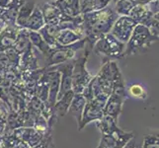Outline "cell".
<instances>
[{"label":"cell","instance_id":"obj_22","mask_svg":"<svg viewBox=\"0 0 159 148\" xmlns=\"http://www.w3.org/2000/svg\"><path fill=\"white\" fill-rule=\"evenodd\" d=\"M113 0H89L81 5V14L92 12V11H98L103 8L109 6Z\"/></svg>","mask_w":159,"mask_h":148},{"label":"cell","instance_id":"obj_16","mask_svg":"<svg viewBox=\"0 0 159 148\" xmlns=\"http://www.w3.org/2000/svg\"><path fill=\"white\" fill-rule=\"evenodd\" d=\"M82 39H84L83 35L72 30H60L56 36V41L58 46H69Z\"/></svg>","mask_w":159,"mask_h":148},{"label":"cell","instance_id":"obj_33","mask_svg":"<svg viewBox=\"0 0 159 148\" xmlns=\"http://www.w3.org/2000/svg\"><path fill=\"white\" fill-rule=\"evenodd\" d=\"M3 27H4V25H1V26H0V32H1V30H2Z\"/></svg>","mask_w":159,"mask_h":148},{"label":"cell","instance_id":"obj_12","mask_svg":"<svg viewBox=\"0 0 159 148\" xmlns=\"http://www.w3.org/2000/svg\"><path fill=\"white\" fill-rule=\"evenodd\" d=\"M96 124L102 134H118L125 131L118 127L117 120L108 114H104L100 120H97Z\"/></svg>","mask_w":159,"mask_h":148},{"label":"cell","instance_id":"obj_8","mask_svg":"<svg viewBox=\"0 0 159 148\" xmlns=\"http://www.w3.org/2000/svg\"><path fill=\"white\" fill-rule=\"evenodd\" d=\"M60 72V83H59V91L57 99L61 97L64 93L72 90V69H73V60L72 61L63 62L61 64L54 65Z\"/></svg>","mask_w":159,"mask_h":148},{"label":"cell","instance_id":"obj_9","mask_svg":"<svg viewBox=\"0 0 159 148\" xmlns=\"http://www.w3.org/2000/svg\"><path fill=\"white\" fill-rule=\"evenodd\" d=\"M127 98H128L127 96L112 93V94L108 97L105 106H104V109H103L104 114L111 116L112 118H114L117 120L118 117L120 114V113H122L124 102L125 101Z\"/></svg>","mask_w":159,"mask_h":148},{"label":"cell","instance_id":"obj_7","mask_svg":"<svg viewBox=\"0 0 159 148\" xmlns=\"http://www.w3.org/2000/svg\"><path fill=\"white\" fill-rule=\"evenodd\" d=\"M133 137H134V132L128 131H123L118 134H102L96 148H124Z\"/></svg>","mask_w":159,"mask_h":148},{"label":"cell","instance_id":"obj_4","mask_svg":"<svg viewBox=\"0 0 159 148\" xmlns=\"http://www.w3.org/2000/svg\"><path fill=\"white\" fill-rule=\"evenodd\" d=\"M86 42L85 39H82L69 46H59L57 48H52L50 53L46 56L47 67L54 66V65L61 64L68 60H72L75 57L76 52L79 49L85 48Z\"/></svg>","mask_w":159,"mask_h":148},{"label":"cell","instance_id":"obj_5","mask_svg":"<svg viewBox=\"0 0 159 148\" xmlns=\"http://www.w3.org/2000/svg\"><path fill=\"white\" fill-rule=\"evenodd\" d=\"M90 52H86L83 56H81L73 60L72 69V91L74 94H81L84 88L88 85L93 76L88 72L86 68V62L88 59V54Z\"/></svg>","mask_w":159,"mask_h":148},{"label":"cell","instance_id":"obj_19","mask_svg":"<svg viewBox=\"0 0 159 148\" xmlns=\"http://www.w3.org/2000/svg\"><path fill=\"white\" fill-rule=\"evenodd\" d=\"M29 40H30L31 45L34 47L38 52H40L43 56H47L52 51V47L43 39V37L41 36L39 32L29 31Z\"/></svg>","mask_w":159,"mask_h":148},{"label":"cell","instance_id":"obj_26","mask_svg":"<svg viewBox=\"0 0 159 148\" xmlns=\"http://www.w3.org/2000/svg\"><path fill=\"white\" fill-rule=\"evenodd\" d=\"M45 103L43 101H41L39 98L37 96H34L31 99V102H30V107H31V111L36 114H41L42 112L45 109Z\"/></svg>","mask_w":159,"mask_h":148},{"label":"cell","instance_id":"obj_15","mask_svg":"<svg viewBox=\"0 0 159 148\" xmlns=\"http://www.w3.org/2000/svg\"><path fill=\"white\" fill-rule=\"evenodd\" d=\"M45 25H46V22H45V19H43L41 8L39 6V4L36 3L34 10H33V12L31 13L28 21H27L25 28L29 31L39 32Z\"/></svg>","mask_w":159,"mask_h":148},{"label":"cell","instance_id":"obj_31","mask_svg":"<svg viewBox=\"0 0 159 148\" xmlns=\"http://www.w3.org/2000/svg\"><path fill=\"white\" fill-rule=\"evenodd\" d=\"M87 1H89V0H80V4L82 5V4H84V3L87 2Z\"/></svg>","mask_w":159,"mask_h":148},{"label":"cell","instance_id":"obj_6","mask_svg":"<svg viewBox=\"0 0 159 148\" xmlns=\"http://www.w3.org/2000/svg\"><path fill=\"white\" fill-rule=\"evenodd\" d=\"M136 24L138 23L129 16H119L113 24L110 34L113 35L120 42L127 43Z\"/></svg>","mask_w":159,"mask_h":148},{"label":"cell","instance_id":"obj_32","mask_svg":"<svg viewBox=\"0 0 159 148\" xmlns=\"http://www.w3.org/2000/svg\"><path fill=\"white\" fill-rule=\"evenodd\" d=\"M56 0H46V2H51V3H53Z\"/></svg>","mask_w":159,"mask_h":148},{"label":"cell","instance_id":"obj_11","mask_svg":"<svg viewBox=\"0 0 159 148\" xmlns=\"http://www.w3.org/2000/svg\"><path fill=\"white\" fill-rule=\"evenodd\" d=\"M19 28L16 25H4L0 32V52L13 47Z\"/></svg>","mask_w":159,"mask_h":148},{"label":"cell","instance_id":"obj_21","mask_svg":"<svg viewBox=\"0 0 159 148\" xmlns=\"http://www.w3.org/2000/svg\"><path fill=\"white\" fill-rule=\"evenodd\" d=\"M31 47L32 45L29 40V31L26 28H19L13 47L20 54H22Z\"/></svg>","mask_w":159,"mask_h":148},{"label":"cell","instance_id":"obj_23","mask_svg":"<svg viewBox=\"0 0 159 148\" xmlns=\"http://www.w3.org/2000/svg\"><path fill=\"white\" fill-rule=\"evenodd\" d=\"M135 4V0H117L114 9L119 16H129Z\"/></svg>","mask_w":159,"mask_h":148},{"label":"cell","instance_id":"obj_18","mask_svg":"<svg viewBox=\"0 0 159 148\" xmlns=\"http://www.w3.org/2000/svg\"><path fill=\"white\" fill-rule=\"evenodd\" d=\"M59 32L57 24H46L43 28L39 31L43 39L52 48H57L59 46L56 41V36Z\"/></svg>","mask_w":159,"mask_h":148},{"label":"cell","instance_id":"obj_2","mask_svg":"<svg viewBox=\"0 0 159 148\" xmlns=\"http://www.w3.org/2000/svg\"><path fill=\"white\" fill-rule=\"evenodd\" d=\"M92 51L110 59H120L125 56V43L120 42L109 33L94 43Z\"/></svg>","mask_w":159,"mask_h":148},{"label":"cell","instance_id":"obj_13","mask_svg":"<svg viewBox=\"0 0 159 148\" xmlns=\"http://www.w3.org/2000/svg\"><path fill=\"white\" fill-rule=\"evenodd\" d=\"M39 6L41 8L46 24H57L58 23V21L62 14L56 5L51 2H43V4H39Z\"/></svg>","mask_w":159,"mask_h":148},{"label":"cell","instance_id":"obj_29","mask_svg":"<svg viewBox=\"0 0 159 148\" xmlns=\"http://www.w3.org/2000/svg\"><path fill=\"white\" fill-rule=\"evenodd\" d=\"M9 2H10V0H0V8L6 7Z\"/></svg>","mask_w":159,"mask_h":148},{"label":"cell","instance_id":"obj_28","mask_svg":"<svg viewBox=\"0 0 159 148\" xmlns=\"http://www.w3.org/2000/svg\"><path fill=\"white\" fill-rule=\"evenodd\" d=\"M124 148H142L141 147V145H139V144H138L135 142V138L134 137H133L131 138L127 144L125 145V147Z\"/></svg>","mask_w":159,"mask_h":148},{"label":"cell","instance_id":"obj_17","mask_svg":"<svg viewBox=\"0 0 159 148\" xmlns=\"http://www.w3.org/2000/svg\"><path fill=\"white\" fill-rule=\"evenodd\" d=\"M35 5L36 3L34 1H32V0H26L23 3V5L19 8V11L15 20V25L18 28H25L27 21H28L33 10H34Z\"/></svg>","mask_w":159,"mask_h":148},{"label":"cell","instance_id":"obj_24","mask_svg":"<svg viewBox=\"0 0 159 148\" xmlns=\"http://www.w3.org/2000/svg\"><path fill=\"white\" fill-rule=\"evenodd\" d=\"M142 148H159V137L156 134H146L141 144Z\"/></svg>","mask_w":159,"mask_h":148},{"label":"cell","instance_id":"obj_20","mask_svg":"<svg viewBox=\"0 0 159 148\" xmlns=\"http://www.w3.org/2000/svg\"><path fill=\"white\" fill-rule=\"evenodd\" d=\"M86 102H87L86 99L84 98V96L82 94H74L72 101H71L68 112L72 114V116L76 119L77 124L80 123V120H81L82 113H83Z\"/></svg>","mask_w":159,"mask_h":148},{"label":"cell","instance_id":"obj_1","mask_svg":"<svg viewBox=\"0 0 159 148\" xmlns=\"http://www.w3.org/2000/svg\"><path fill=\"white\" fill-rule=\"evenodd\" d=\"M82 17L84 39L86 42L85 51L90 52L94 43L105 35L109 34L119 15L114 8L107 6L98 11L82 13Z\"/></svg>","mask_w":159,"mask_h":148},{"label":"cell","instance_id":"obj_25","mask_svg":"<svg viewBox=\"0 0 159 148\" xmlns=\"http://www.w3.org/2000/svg\"><path fill=\"white\" fill-rule=\"evenodd\" d=\"M129 94L135 99H145L147 96V93L145 89L141 85L134 84L129 88Z\"/></svg>","mask_w":159,"mask_h":148},{"label":"cell","instance_id":"obj_27","mask_svg":"<svg viewBox=\"0 0 159 148\" xmlns=\"http://www.w3.org/2000/svg\"><path fill=\"white\" fill-rule=\"evenodd\" d=\"M67 4H69L71 8H72L73 12L75 16H78L81 14V4H80V0H63Z\"/></svg>","mask_w":159,"mask_h":148},{"label":"cell","instance_id":"obj_14","mask_svg":"<svg viewBox=\"0 0 159 148\" xmlns=\"http://www.w3.org/2000/svg\"><path fill=\"white\" fill-rule=\"evenodd\" d=\"M74 96V92L72 90H70L57 99L56 104L52 108V114H56V117H63L68 113V109L71 104Z\"/></svg>","mask_w":159,"mask_h":148},{"label":"cell","instance_id":"obj_10","mask_svg":"<svg viewBox=\"0 0 159 148\" xmlns=\"http://www.w3.org/2000/svg\"><path fill=\"white\" fill-rule=\"evenodd\" d=\"M104 116L103 110L95 107L91 102L87 101L86 105L84 107L83 113H82V117L80 123L77 124L78 125V130H82L87 124L93 123V122H97V120H100Z\"/></svg>","mask_w":159,"mask_h":148},{"label":"cell","instance_id":"obj_3","mask_svg":"<svg viewBox=\"0 0 159 148\" xmlns=\"http://www.w3.org/2000/svg\"><path fill=\"white\" fill-rule=\"evenodd\" d=\"M158 40L150 35L148 27L141 24H136L129 40L125 43V56H133L143 48H148L152 43Z\"/></svg>","mask_w":159,"mask_h":148},{"label":"cell","instance_id":"obj_30","mask_svg":"<svg viewBox=\"0 0 159 148\" xmlns=\"http://www.w3.org/2000/svg\"><path fill=\"white\" fill-rule=\"evenodd\" d=\"M136 3H140V4H145V3H148L150 1H153V0H135Z\"/></svg>","mask_w":159,"mask_h":148}]
</instances>
